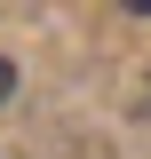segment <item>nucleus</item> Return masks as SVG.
Here are the masks:
<instances>
[{"mask_svg": "<svg viewBox=\"0 0 151 159\" xmlns=\"http://www.w3.org/2000/svg\"><path fill=\"white\" fill-rule=\"evenodd\" d=\"M8 96H16V64L0 56V103H8Z\"/></svg>", "mask_w": 151, "mask_h": 159, "instance_id": "f257e3e1", "label": "nucleus"}]
</instances>
